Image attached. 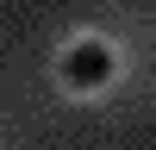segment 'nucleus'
Segmentation results:
<instances>
[{
	"label": "nucleus",
	"instance_id": "obj_1",
	"mask_svg": "<svg viewBox=\"0 0 156 150\" xmlns=\"http://www.w3.org/2000/svg\"><path fill=\"white\" fill-rule=\"evenodd\" d=\"M62 75H69L75 88H100L112 75V50L106 44H75L69 56H62Z\"/></svg>",
	"mask_w": 156,
	"mask_h": 150
}]
</instances>
